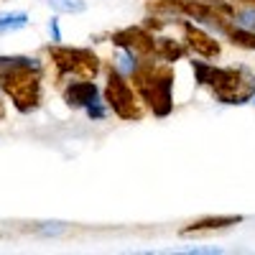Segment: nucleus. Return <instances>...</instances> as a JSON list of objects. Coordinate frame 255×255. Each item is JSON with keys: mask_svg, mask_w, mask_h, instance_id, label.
Returning a JSON list of instances; mask_svg holds the SVG:
<instances>
[{"mask_svg": "<svg viewBox=\"0 0 255 255\" xmlns=\"http://www.w3.org/2000/svg\"><path fill=\"white\" fill-rule=\"evenodd\" d=\"M41 77L44 69L28 56H0V90L18 113H33L41 102Z\"/></svg>", "mask_w": 255, "mask_h": 255, "instance_id": "1", "label": "nucleus"}, {"mask_svg": "<svg viewBox=\"0 0 255 255\" xmlns=\"http://www.w3.org/2000/svg\"><path fill=\"white\" fill-rule=\"evenodd\" d=\"M197 82L212 90L222 105H245L255 95V74L248 67H215L207 61H191Z\"/></svg>", "mask_w": 255, "mask_h": 255, "instance_id": "2", "label": "nucleus"}, {"mask_svg": "<svg viewBox=\"0 0 255 255\" xmlns=\"http://www.w3.org/2000/svg\"><path fill=\"white\" fill-rule=\"evenodd\" d=\"M133 79V87L140 95L143 105L153 115L163 118L171 113L174 102H171V87H174V72L166 61H153V59H145L140 61L138 67L130 74Z\"/></svg>", "mask_w": 255, "mask_h": 255, "instance_id": "3", "label": "nucleus"}, {"mask_svg": "<svg viewBox=\"0 0 255 255\" xmlns=\"http://www.w3.org/2000/svg\"><path fill=\"white\" fill-rule=\"evenodd\" d=\"M105 100L108 108L120 118V120H140L145 115V105L140 100V95L135 92V87L128 82L118 67H108V84H105Z\"/></svg>", "mask_w": 255, "mask_h": 255, "instance_id": "4", "label": "nucleus"}, {"mask_svg": "<svg viewBox=\"0 0 255 255\" xmlns=\"http://www.w3.org/2000/svg\"><path fill=\"white\" fill-rule=\"evenodd\" d=\"M49 56L56 67L59 79H95L100 72V59L90 49H64L49 46Z\"/></svg>", "mask_w": 255, "mask_h": 255, "instance_id": "5", "label": "nucleus"}, {"mask_svg": "<svg viewBox=\"0 0 255 255\" xmlns=\"http://www.w3.org/2000/svg\"><path fill=\"white\" fill-rule=\"evenodd\" d=\"M181 31H184V44H186V49L194 54V56L215 59V56L220 54V44L215 41V36L207 33L202 26L191 23V20H184V23H181Z\"/></svg>", "mask_w": 255, "mask_h": 255, "instance_id": "6", "label": "nucleus"}, {"mask_svg": "<svg viewBox=\"0 0 255 255\" xmlns=\"http://www.w3.org/2000/svg\"><path fill=\"white\" fill-rule=\"evenodd\" d=\"M61 95H64V102L69 108H79V110H87L95 102H100L97 100V84L92 79H72L64 84Z\"/></svg>", "mask_w": 255, "mask_h": 255, "instance_id": "7", "label": "nucleus"}, {"mask_svg": "<svg viewBox=\"0 0 255 255\" xmlns=\"http://www.w3.org/2000/svg\"><path fill=\"white\" fill-rule=\"evenodd\" d=\"M243 217L235 215V217H204V220H197L186 227L179 230L181 238H189V235H207V232H217V230H227L232 225H240Z\"/></svg>", "mask_w": 255, "mask_h": 255, "instance_id": "8", "label": "nucleus"}, {"mask_svg": "<svg viewBox=\"0 0 255 255\" xmlns=\"http://www.w3.org/2000/svg\"><path fill=\"white\" fill-rule=\"evenodd\" d=\"M220 31H222V33H225V36H227L235 46L255 51V28L240 26V23H235V20H227V23H225Z\"/></svg>", "mask_w": 255, "mask_h": 255, "instance_id": "9", "label": "nucleus"}, {"mask_svg": "<svg viewBox=\"0 0 255 255\" xmlns=\"http://www.w3.org/2000/svg\"><path fill=\"white\" fill-rule=\"evenodd\" d=\"M28 26V13L15 10V13H3L0 15V33H10V31H20Z\"/></svg>", "mask_w": 255, "mask_h": 255, "instance_id": "10", "label": "nucleus"}, {"mask_svg": "<svg viewBox=\"0 0 255 255\" xmlns=\"http://www.w3.org/2000/svg\"><path fill=\"white\" fill-rule=\"evenodd\" d=\"M49 5L54 13H67V15H77V13L87 10L84 0H49Z\"/></svg>", "mask_w": 255, "mask_h": 255, "instance_id": "11", "label": "nucleus"}, {"mask_svg": "<svg viewBox=\"0 0 255 255\" xmlns=\"http://www.w3.org/2000/svg\"><path fill=\"white\" fill-rule=\"evenodd\" d=\"M49 31H51V36H54V41H61V33H59V23H56V18L49 23Z\"/></svg>", "mask_w": 255, "mask_h": 255, "instance_id": "12", "label": "nucleus"}]
</instances>
